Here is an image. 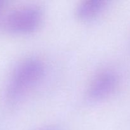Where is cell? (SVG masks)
Instances as JSON below:
<instances>
[{
	"mask_svg": "<svg viewBox=\"0 0 130 130\" xmlns=\"http://www.w3.org/2000/svg\"><path fill=\"white\" fill-rule=\"evenodd\" d=\"M45 72L44 62L37 57H29L19 62L8 81L6 100L12 104L20 101L42 81Z\"/></svg>",
	"mask_w": 130,
	"mask_h": 130,
	"instance_id": "obj_1",
	"label": "cell"
},
{
	"mask_svg": "<svg viewBox=\"0 0 130 130\" xmlns=\"http://www.w3.org/2000/svg\"><path fill=\"white\" fill-rule=\"evenodd\" d=\"M43 11L35 5L20 6L10 10L4 17L2 26L7 32L27 34L36 31L42 24Z\"/></svg>",
	"mask_w": 130,
	"mask_h": 130,
	"instance_id": "obj_2",
	"label": "cell"
},
{
	"mask_svg": "<svg viewBox=\"0 0 130 130\" xmlns=\"http://www.w3.org/2000/svg\"><path fill=\"white\" fill-rule=\"evenodd\" d=\"M118 76L112 70L105 69L98 72L90 81L87 96L93 101H100L109 97L116 90Z\"/></svg>",
	"mask_w": 130,
	"mask_h": 130,
	"instance_id": "obj_3",
	"label": "cell"
},
{
	"mask_svg": "<svg viewBox=\"0 0 130 130\" xmlns=\"http://www.w3.org/2000/svg\"><path fill=\"white\" fill-rule=\"evenodd\" d=\"M105 0H85L76 9V14L81 20H90L99 16L107 6Z\"/></svg>",
	"mask_w": 130,
	"mask_h": 130,
	"instance_id": "obj_4",
	"label": "cell"
},
{
	"mask_svg": "<svg viewBox=\"0 0 130 130\" xmlns=\"http://www.w3.org/2000/svg\"><path fill=\"white\" fill-rule=\"evenodd\" d=\"M40 130H57L56 128H53V127H46V128H43Z\"/></svg>",
	"mask_w": 130,
	"mask_h": 130,
	"instance_id": "obj_5",
	"label": "cell"
},
{
	"mask_svg": "<svg viewBox=\"0 0 130 130\" xmlns=\"http://www.w3.org/2000/svg\"><path fill=\"white\" fill-rule=\"evenodd\" d=\"M1 6H2V1H0V9H1Z\"/></svg>",
	"mask_w": 130,
	"mask_h": 130,
	"instance_id": "obj_6",
	"label": "cell"
}]
</instances>
